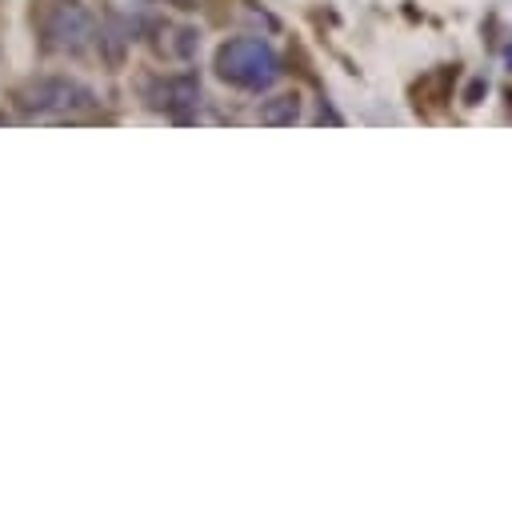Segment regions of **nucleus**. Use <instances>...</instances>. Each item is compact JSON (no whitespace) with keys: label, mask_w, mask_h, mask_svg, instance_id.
<instances>
[{"label":"nucleus","mask_w":512,"mask_h":508,"mask_svg":"<svg viewBox=\"0 0 512 508\" xmlns=\"http://www.w3.org/2000/svg\"><path fill=\"white\" fill-rule=\"evenodd\" d=\"M280 56L272 52V44L256 40V36H236V40H224L216 48V76L236 84V88H248V92H264L280 80Z\"/></svg>","instance_id":"1"},{"label":"nucleus","mask_w":512,"mask_h":508,"mask_svg":"<svg viewBox=\"0 0 512 508\" xmlns=\"http://www.w3.org/2000/svg\"><path fill=\"white\" fill-rule=\"evenodd\" d=\"M20 108L24 112H36V116H56V112H80V108H92L96 96L88 84L72 80V76H36L28 80L20 92H16Z\"/></svg>","instance_id":"2"},{"label":"nucleus","mask_w":512,"mask_h":508,"mask_svg":"<svg viewBox=\"0 0 512 508\" xmlns=\"http://www.w3.org/2000/svg\"><path fill=\"white\" fill-rule=\"evenodd\" d=\"M44 36L52 52H84L92 44V12L80 0H56L44 16Z\"/></svg>","instance_id":"3"},{"label":"nucleus","mask_w":512,"mask_h":508,"mask_svg":"<svg viewBox=\"0 0 512 508\" xmlns=\"http://www.w3.org/2000/svg\"><path fill=\"white\" fill-rule=\"evenodd\" d=\"M152 104L164 108L172 120L188 124V120H196V112H200V80H196L192 72L168 76V80L156 84V100H152Z\"/></svg>","instance_id":"4"},{"label":"nucleus","mask_w":512,"mask_h":508,"mask_svg":"<svg viewBox=\"0 0 512 508\" xmlns=\"http://www.w3.org/2000/svg\"><path fill=\"white\" fill-rule=\"evenodd\" d=\"M128 44H132V24H128L120 12H108L104 24H100V52H104V60H108L112 68L124 64Z\"/></svg>","instance_id":"5"},{"label":"nucleus","mask_w":512,"mask_h":508,"mask_svg":"<svg viewBox=\"0 0 512 508\" xmlns=\"http://www.w3.org/2000/svg\"><path fill=\"white\" fill-rule=\"evenodd\" d=\"M300 120V96H272L260 104V124L268 128H288Z\"/></svg>","instance_id":"6"},{"label":"nucleus","mask_w":512,"mask_h":508,"mask_svg":"<svg viewBox=\"0 0 512 508\" xmlns=\"http://www.w3.org/2000/svg\"><path fill=\"white\" fill-rule=\"evenodd\" d=\"M196 44H200V32L184 28V32H180V40H176V52H180V56H192V52H196Z\"/></svg>","instance_id":"7"},{"label":"nucleus","mask_w":512,"mask_h":508,"mask_svg":"<svg viewBox=\"0 0 512 508\" xmlns=\"http://www.w3.org/2000/svg\"><path fill=\"white\" fill-rule=\"evenodd\" d=\"M484 88H488L484 80H472V84H468V96H464V104H480V96H484Z\"/></svg>","instance_id":"8"},{"label":"nucleus","mask_w":512,"mask_h":508,"mask_svg":"<svg viewBox=\"0 0 512 508\" xmlns=\"http://www.w3.org/2000/svg\"><path fill=\"white\" fill-rule=\"evenodd\" d=\"M172 4H176V8H192V0H172Z\"/></svg>","instance_id":"9"}]
</instances>
